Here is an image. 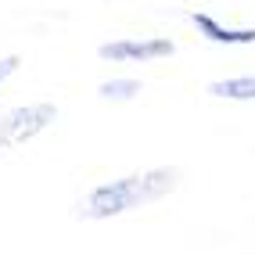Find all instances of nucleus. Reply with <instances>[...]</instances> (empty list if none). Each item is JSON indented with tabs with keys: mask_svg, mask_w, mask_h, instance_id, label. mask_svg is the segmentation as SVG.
<instances>
[{
	"mask_svg": "<svg viewBox=\"0 0 255 255\" xmlns=\"http://www.w3.org/2000/svg\"><path fill=\"white\" fill-rule=\"evenodd\" d=\"M58 119V108L50 101H40V105H22L11 108L7 115H0V151L7 147H22L25 140L40 137V133Z\"/></svg>",
	"mask_w": 255,
	"mask_h": 255,
	"instance_id": "obj_2",
	"label": "nucleus"
},
{
	"mask_svg": "<svg viewBox=\"0 0 255 255\" xmlns=\"http://www.w3.org/2000/svg\"><path fill=\"white\" fill-rule=\"evenodd\" d=\"M183 173L176 165H158V169H144L133 176H119L112 183H101L76 205L79 219H112L133 209H144L151 201H162L165 194H173L180 187Z\"/></svg>",
	"mask_w": 255,
	"mask_h": 255,
	"instance_id": "obj_1",
	"label": "nucleus"
},
{
	"mask_svg": "<svg viewBox=\"0 0 255 255\" xmlns=\"http://www.w3.org/2000/svg\"><path fill=\"white\" fill-rule=\"evenodd\" d=\"M194 29L201 32L205 40L212 43H227V47H245V43H255V29H234V25H223L216 22L212 14H191Z\"/></svg>",
	"mask_w": 255,
	"mask_h": 255,
	"instance_id": "obj_4",
	"label": "nucleus"
},
{
	"mask_svg": "<svg viewBox=\"0 0 255 255\" xmlns=\"http://www.w3.org/2000/svg\"><path fill=\"white\" fill-rule=\"evenodd\" d=\"M212 97L223 101H255V76H230V79H216L209 83Z\"/></svg>",
	"mask_w": 255,
	"mask_h": 255,
	"instance_id": "obj_5",
	"label": "nucleus"
},
{
	"mask_svg": "<svg viewBox=\"0 0 255 255\" xmlns=\"http://www.w3.org/2000/svg\"><path fill=\"white\" fill-rule=\"evenodd\" d=\"M18 65H22V61H18V54H7V58H0V83H4V79H11Z\"/></svg>",
	"mask_w": 255,
	"mask_h": 255,
	"instance_id": "obj_7",
	"label": "nucleus"
},
{
	"mask_svg": "<svg viewBox=\"0 0 255 255\" xmlns=\"http://www.w3.org/2000/svg\"><path fill=\"white\" fill-rule=\"evenodd\" d=\"M97 54L105 61H158L176 54V43L165 40V36H144V40H112V43H101Z\"/></svg>",
	"mask_w": 255,
	"mask_h": 255,
	"instance_id": "obj_3",
	"label": "nucleus"
},
{
	"mask_svg": "<svg viewBox=\"0 0 255 255\" xmlns=\"http://www.w3.org/2000/svg\"><path fill=\"white\" fill-rule=\"evenodd\" d=\"M97 94L105 97V101H129V97L140 94V83L137 79H105L97 87Z\"/></svg>",
	"mask_w": 255,
	"mask_h": 255,
	"instance_id": "obj_6",
	"label": "nucleus"
}]
</instances>
